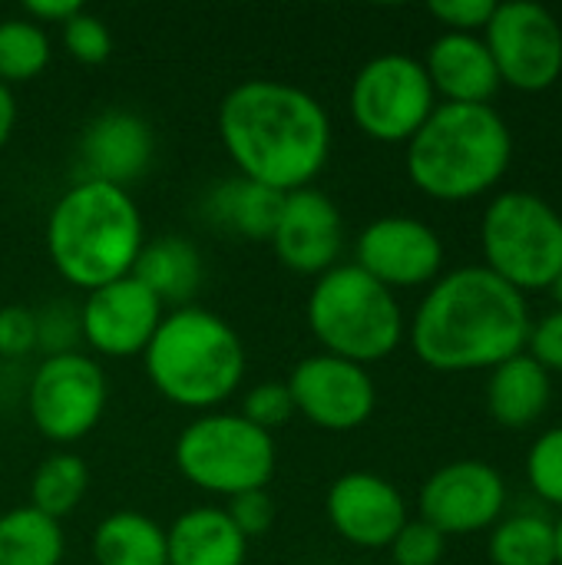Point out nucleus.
<instances>
[{
	"label": "nucleus",
	"mask_w": 562,
	"mask_h": 565,
	"mask_svg": "<svg viewBox=\"0 0 562 565\" xmlns=\"http://www.w3.org/2000/svg\"><path fill=\"white\" fill-rule=\"evenodd\" d=\"M219 136L235 175L278 195L308 189L331 156L328 109L282 79H245L219 106Z\"/></svg>",
	"instance_id": "1"
},
{
	"label": "nucleus",
	"mask_w": 562,
	"mask_h": 565,
	"mask_svg": "<svg viewBox=\"0 0 562 565\" xmlns=\"http://www.w3.org/2000/svg\"><path fill=\"white\" fill-rule=\"evenodd\" d=\"M530 324L527 295L500 281L490 268L467 265L427 288L411 321V348L441 374L494 371L527 351Z\"/></svg>",
	"instance_id": "2"
},
{
	"label": "nucleus",
	"mask_w": 562,
	"mask_h": 565,
	"mask_svg": "<svg viewBox=\"0 0 562 565\" xmlns=\"http://www.w3.org/2000/svg\"><path fill=\"white\" fill-rule=\"evenodd\" d=\"M142 245V215L123 185L79 179L50 209L46 255L73 288L96 291L126 278Z\"/></svg>",
	"instance_id": "3"
},
{
	"label": "nucleus",
	"mask_w": 562,
	"mask_h": 565,
	"mask_svg": "<svg viewBox=\"0 0 562 565\" xmlns=\"http://www.w3.org/2000/svg\"><path fill=\"white\" fill-rule=\"evenodd\" d=\"M513 162V132L487 106L437 103L407 142L411 182L437 202H470L487 195Z\"/></svg>",
	"instance_id": "4"
},
{
	"label": "nucleus",
	"mask_w": 562,
	"mask_h": 565,
	"mask_svg": "<svg viewBox=\"0 0 562 565\" xmlns=\"http://www.w3.org/2000/svg\"><path fill=\"white\" fill-rule=\"evenodd\" d=\"M152 387L176 407L212 414L245 377V344L215 311L185 305L162 315L142 351Z\"/></svg>",
	"instance_id": "5"
},
{
	"label": "nucleus",
	"mask_w": 562,
	"mask_h": 565,
	"mask_svg": "<svg viewBox=\"0 0 562 565\" xmlns=\"http://www.w3.org/2000/svg\"><path fill=\"white\" fill-rule=\"evenodd\" d=\"M305 318L325 354L361 367L391 358L407 331L397 295L358 265H335L315 278Z\"/></svg>",
	"instance_id": "6"
},
{
	"label": "nucleus",
	"mask_w": 562,
	"mask_h": 565,
	"mask_svg": "<svg viewBox=\"0 0 562 565\" xmlns=\"http://www.w3.org/2000/svg\"><path fill=\"white\" fill-rule=\"evenodd\" d=\"M484 268L527 291H547L562 271V215L533 192H500L480 218Z\"/></svg>",
	"instance_id": "7"
},
{
	"label": "nucleus",
	"mask_w": 562,
	"mask_h": 565,
	"mask_svg": "<svg viewBox=\"0 0 562 565\" xmlns=\"http://www.w3.org/2000/svg\"><path fill=\"white\" fill-rule=\"evenodd\" d=\"M176 467L202 493L242 497L265 490L275 473V437L248 424L242 414H202L176 440Z\"/></svg>",
	"instance_id": "8"
},
{
	"label": "nucleus",
	"mask_w": 562,
	"mask_h": 565,
	"mask_svg": "<svg viewBox=\"0 0 562 565\" xmlns=\"http://www.w3.org/2000/svg\"><path fill=\"white\" fill-rule=\"evenodd\" d=\"M354 126L374 142H411V136L437 109V93L421 60L407 53H381L351 79L348 93Z\"/></svg>",
	"instance_id": "9"
},
{
	"label": "nucleus",
	"mask_w": 562,
	"mask_h": 565,
	"mask_svg": "<svg viewBox=\"0 0 562 565\" xmlns=\"http://www.w3.org/2000/svg\"><path fill=\"white\" fill-rule=\"evenodd\" d=\"M109 384L103 367L83 351L46 354L30 377L26 411L33 427L53 444L83 440L103 417Z\"/></svg>",
	"instance_id": "10"
},
{
	"label": "nucleus",
	"mask_w": 562,
	"mask_h": 565,
	"mask_svg": "<svg viewBox=\"0 0 562 565\" xmlns=\"http://www.w3.org/2000/svg\"><path fill=\"white\" fill-rule=\"evenodd\" d=\"M480 36L494 56L500 83L520 93H543L562 76V26L543 3H497Z\"/></svg>",
	"instance_id": "11"
},
{
	"label": "nucleus",
	"mask_w": 562,
	"mask_h": 565,
	"mask_svg": "<svg viewBox=\"0 0 562 565\" xmlns=\"http://www.w3.org/2000/svg\"><path fill=\"white\" fill-rule=\"evenodd\" d=\"M285 384L295 401V414H301L318 430H358L378 407V387L368 367L325 351L298 361Z\"/></svg>",
	"instance_id": "12"
},
{
	"label": "nucleus",
	"mask_w": 562,
	"mask_h": 565,
	"mask_svg": "<svg viewBox=\"0 0 562 565\" xmlns=\"http://www.w3.org/2000/svg\"><path fill=\"white\" fill-rule=\"evenodd\" d=\"M507 507L503 473L484 460H457L427 477L417 497L421 520L441 536H470L494 530Z\"/></svg>",
	"instance_id": "13"
},
{
	"label": "nucleus",
	"mask_w": 562,
	"mask_h": 565,
	"mask_svg": "<svg viewBox=\"0 0 562 565\" xmlns=\"http://www.w3.org/2000/svg\"><path fill=\"white\" fill-rule=\"evenodd\" d=\"M354 265L391 291L434 285L444 268V242L421 218L384 215L358 235Z\"/></svg>",
	"instance_id": "14"
},
{
	"label": "nucleus",
	"mask_w": 562,
	"mask_h": 565,
	"mask_svg": "<svg viewBox=\"0 0 562 565\" xmlns=\"http://www.w3.org/2000/svg\"><path fill=\"white\" fill-rule=\"evenodd\" d=\"M159 321H162L159 298L132 275L116 278L96 291H86V301L76 315L83 341L103 358L142 354Z\"/></svg>",
	"instance_id": "15"
},
{
	"label": "nucleus",
	"mask_w": 562,
	"mask_h": 565,
	"mask_svg": "<svg viewBox=\"0 0 562 565\" xmlns=\"http://www.w3.org/2000/svg\"><path fill=\"white\" fill-rule=\"evenodd\" d=\"M268 242L288 271L321 278L338 265L344 248V222L338 205L308 185L282 199V212Z\"/></svg>",
	"instance_id": "16"
},
{
	"label": "nucleus",
	"mask_w": 562,
	"mask_h": 565,
	"mask_svg": "<svg viewBox=\"0 0 562 565\" xmlns=\"http://www.w3.org/2000/svg\"><path fill=\"white\" fill-rule=\"evenodd\" d=\"M325 510L331 530L358 550H388L411 520L401 490L368 470L338 477L328 490Z\"/></svg>",
	"instance_id": "17"
},
{
	"label": "nucleus",
	"mask_w": 562,
	"mask_h": 565,
	"mask_svg": "<svg viewBox=\"0 0 562 565\" xmlns=\"http://www.w3.org/2000/svg\"><path fill=\"white\" fill-rule=\"evenodd\" d=\"M152 129L142 116L126 109L99 113L79 139V169L83 179L129 185L152 162Z\"/></svg>",
	"instance_id": "18"
},
{
	"label": "nucleus",
	"mask_w": 562,
	"mask_h": 565,
	"mask_svg": "<svg viewBox=\"0 0 562 565\" xmlns=\"http://www.w3.org/2000/svg\"><path fill=\"white\" fill-rule=\"evenodd\" d=\"M427 70V79L444 103H467V106H487L497 89L503 86L494 66V56L480 33H441L427 56L421 60Z\"/></svg>",
	"instance_id": "19"
},
{
	"label": "nucleus",
	"mask_w": 562,
	"mask_h": 565,
	"mask_svg": "<svg viewBox=\"0 0 562 565\" xmlns=\"http://www.w3.org/2000/svg\"><path fill=\"white\" fill-rule=\"evenodd\" d=\"M550 394H553L550 371L543 364H537L527 351H520L490 371L487 411L500 427L523 430L547 414Z\"/></svg>",
	"instance_id": "20"
},
{
	"label": "nucleus",
	"mask_w": 562,
	"mask_h": 565,
	"mask_svg": "<svg viewBox=\"0 0 562 565\" xmlns=\"http://www.w3.org/2000/svg\"><path fill=\"white\" fill-rule=\"evenodd\" d=\"M166 553L169 565H242L248 540L225 510L195 507L166 530Z\"/></svg>",
	"instance_id": "21"
},
{
	"label": "nucleus",
	"mask_w": 562,
	"mask_h": 565,
	"mask_svg": "<svg viewBox=\"0 0 562 565\" xmlns=\"http://www.w3.org/2000/svg\"><path fill=\"white\" fill-rule=\"evenodd\" d=\"M282 199L278 192L252 182V179H242V175H232V179H222L209 195H205V218L238 238H248V242H268L272 232H275V222H278V212H282Z\"/></svg>",
	"instance_id": "22"
},
{
	"label": "nucleus",
	"mask_w": 562,
	"mask_h": 565,
	"mask_svg": "<svg viewBox=\"0 0 562 565\" xmlns=\"http://www.w3.org/2000/svg\"><path fill=\"white\" fill-rule=\"evenodd\" d=\"M136 281H142L159 305H176L185 308L192 301V295L199 291L202 281V258L195 252L192 242H185L182 235H166L156 242H146L132 271Z\"/></svg>",
	"instance_id": "23"
},
{
	"label": "nucleus",
	"mask_w": 562,
	"mask_h": 565,
	"mask_svg": "<svg viewBox=\"0 0 562 565\" xmlns=\"http://www.w3.org/2000/svg\"><path fill=\"white\" fill-rule=\"evenodd\" d=\"M96 565H169L166 530L132 510L106 516L93 533Z\"/></svg>",
	"instance_id": "24"
},
{
	"label": "nucleus",
	"mask_w": 562,
	"mask_h": 565,
	"mask_svg": "<svg viewBox=\"0 0 562 565\" xmlns=\"http://www.w3.org/2000/svg\"><path fill=\"white\" fill-rule=\"evenodd\" d=\"M63 550L60 523L33 507H17L0 516V565H60Z\"/></svg>",
	"instance_id": "25"
},
{
	"label": "nucleus",
	"mask_w": 562,
	"mask_h": 565,
	"mask_svg": "<svg viewBox=\"0 0 562 565\" xmlns=\"http://www.w3.org/2000/svg\"><path fill=\"white\" fill-rule=\"evenodd\" d=\"M494 565H556V523L540 513H517L490 530Z\"/></svg>",
	"instance_id": "26"
},
{
	"label": "nucleus",
	"mask_w": 562,
	"mask_h": 565,
	"mask_svg": "<svg viewBox=\"0 0 562 565\" xmlns=\"http://www.w3.org/2000/svg\"><path fill=\"white\" fill-rule=\"evenodd\" d=\"M89 487V470L76 454H50L30 477V507L50 520H63L79 507Z\"/></svg>",
	"instance_id": "27"
},
{
	"label": "nucleus",
	"mask_w": 562,
	"mask_h": 565,
	"mask_svg": "<svg viewBox=\"0 0 562 565\" xmlns=\"http://www.w3.org/2000/svg\"><path fill=\"white\" fill-rule=\"evenodd\" d=\"M50 63V36L26 17L0 20V83H30Z\"/></svg>",
	"instance_id": "28"
},
{
	"label": "nucleus",
	"mask_w": 562,
	"mask_h": 565,
	"mask_svg": "<svg viewBox=\"0 0 562 565\" xmlns=\"http://www.w3.org/2000/svg\"><path fill=\"white\" fill-rule=\"evenodd\" d=\"M527 480L543 503L562 510V424L533 440L527 454Z\"/></svg>",
	"instance_id": "29"
},
{
	"label": "nucleus",
	"mask_w": 562,
	"mask_h": 565,
	"mask_svg": "<svg viewBox=\"0 0 562 565\" xmlns=\"http://www.w3.org/2000/svg\"><path fill=\"white\" fill-rule=\"evenodd\" d=\"M60 30H63V46H66V53H70L76 63H83V66H99V63L109 60V53H113V33H109V26H106L96 13L79 10V13L70 17Z\"/></svg>",
	"instance_id": "30"
},
{
	"label": "nucleus",
	"mask_w": 562,
	"mask_h": 565,
	"mask_svg": "<svg viewBox=\"0 0 562 565\" xmlns=\"http://www.w3.org/2000/svg\"><path fill=\"white\" fill-rule=\"evenodd\" d=\"M242 417L248 424H255L258 430L272 434L278 427H285L295 417V401L288 394V384H258L242 397Z\"/></svg>",
	"instance_id": "31"
},
{
	"label": "nucleus",
	"mask_w": 562,
	"mask_h": 565,
	"mask_svg": "<svg viewBox=\"0 0 562 565\" xmlns=\"http://www.w3.org/2000/svg\"><path fill=\"white\" fill-rule=\"evenodd\" d=\"M388 550L394 565H437L447 553V536H441L431 523L417 516L404 523V530L394 536Z\"/></svg>",
	"instance_id": "32"
},
{
	"label": "nucleus",
	"mask_w": 562,
	"mask_h": 565,
	"mask_svg": "<svg viewBox=\"0 0 562 565\" xmlns=\"http://www.w3.org/2000/svg\"><path fill=\"white\" fill-rule=\"evenodd\" d=\"M40 348V324L30 308H0V358H23Z\"/></svg>",
	"instance_id": "33"
},
{
	"label": "nucleus",
	"mask_w": 562,
	"mask_h": 565,
	"mask_svg": "<svg viewBox=\"0 0 562 565\" xmlns=\"http://www.w3.org/2000/svg\"><path fill=\"white\" fill-rule=\"evenodd\" d=\"M427 10L450 33H484L497 3L494 0H434Z\"/></svg>",
	"instance_id": "34"
},
{
	"label": "nucleus",
	"mask_w": 562,
	"mask_h": 565,
	"mask_svg": "<svg viewBox=\"0 0 562 565\" xmlns=\"http://www.w3.org/2000/svg\"><path fill=\"white\" fill-rule=\"evenodd\" d=\"M225 513H229V520L235 523V530L245 540L265 536L272 530V523H275V503H272V497L265 490H252V493L232 497Z\"/></svg>",
	"instance_id": "35"
},
{
	"label": "nucleus",
	"mask_w": 562,
	"mask_h": 565,
	"mask_svg": "<svg viewBox=\"0 0 562 565\" xmlns=\"http://www.w3.org/2000/svg\"><path fill=\"white\" fill-rule=\"evenodd\" d=\"M527 354L543 364L550 374H562V308L550 311L543 321L530 324V338H527Z\"/></svg>",
	"instance_id": "36"
},
{
	"label": "nucleus",
	"mask_w": 562,
	"mask_h": 565,
	"mask_svg": "<svg viewBox=\"0 0 562 565\" xmlns=\"http://www.w3.org/2000/svg\"><path fill=\"white\" fill-rule=\"evenodd\" d=\"M83 10V3L76 0H26L23 3V13L26 20H33L36 26H46V23H56L63 26L70 17H76Z\"/></svg>",
	"instance_id": "37"
},
{
	"label": "nucleus",
	"mask_w": 562,
	"mask_h": 565,
	"mask_svg": "<svg viewBox=\"0 0 562 565\" xmlns=\"http://www.w3.org/2000/svg\"><path fill=\"white\" fill-rule=\"evenodd\" d=\"M13 126H17V99H13L10 86L0 83V152L13 136Z\"/></svg>",
	"instance_id": "38"
},
{
	"label": "nucleus",
	"mask_w": 562,
	"mask_h": 565,
	"mask_svg": "<svg viewBox=\"0 0 562 565\" xmlns=\"http://www.w3.org/2000/svg\"><path fill=\"white\" fill-rule=\"evenodd\" d=\"M550 291H553V298H556V308H562V271L553 278V285H550Z\"/></svg>",
	"instance_id": "39"
},
{
	"label": "nucleus",
	"mask_w": 562,
	"mask_h": 565,
	"mask_svg": "<svg viewBox=\"0 0 562 565\" xmlns=\"http://www.w3.org/2000/svg\"><path fill=\"white\" fill-rule=\"evenodd\" d=\"M556 565H562V516L556 520Z\"/></svg>",
	"instance_id": "40"
}]
</instances>
